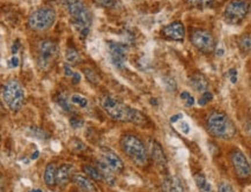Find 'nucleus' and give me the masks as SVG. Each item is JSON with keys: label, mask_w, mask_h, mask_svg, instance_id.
<instances>
[{"label": "nucleus", "mask_w": 251, "mask_h": 192, "mask_svg": "<svg viewBox=\"0 0 251 192\" xmlns=\"http://www.w3.org/2000/svg\"><path fill=\"white\" fill-rule=\"evenodd\" d=\"M101 108L109 117L121 123H132L137 125H146L149 118L138 109L125 104L114 95H103L100 101Z\"/></svg>", "instance_id": "f257e3e1"}, {"label": "nucleus", "mask_w": 251, "mask_h": 192, "mask_svg": "<svg viewBox=\"0 0 251 192\" xmlns=\"http://www.w3.org/2000/svg\"><path fill=\"white\" fill-rule=\"evenodd\" d=\"M62 4L66 8L71 24L78 31L79 36L86 38L91 33L93 24L91 9L87 7L83 0H62Z\"/></svg>", "instance_id": "f03ea898"}, {"label": "nucleus", "mask_w": 251, "mask_h": 192, "mask_svg": "<svg viewBox=\"0 0 251 192\" xmlns=\"http://www.w3.org/2000/svg\"><path fill=\"white\" fill-rule=\"evenodd\" d=\"M206 129L211 136L218 139L229 140L236 134V126L225 113L221 111H212L206 118Z\"/></svg>", "instance_id": "7ed1b4c3"}, {"label": "nucleus", "mask_w": 251, "mask_h": 192, "mask_svg": "<svg viewBox=\"0 0 251 192\" xmlns=\"http://www.w3.org/2000/svg\"><path fill=\"white\" fill-rule=\"evenodd\" d=\"M121 148L124 154L138 167H146L149 165V153L146 146L136 134H123L121 138Z\"/></svg>", "instance_id": "20e7f679"}, {"label": "nucleus", "mask_w": 251, "mask_h": 192, "mask_svg": "<svg viewBox=\"0 0 251 192\" xmlns=\"http://www.w3.org/2000/svg\"><path fill=\"white\" fill-rule=\"evenodd\" d=\"M1 96L5 104L13 113H18L25 105V89L18 80H9V81L2 85Z\"/></svg>", "instance_id": "39448f33"}, {"label": "nucleus", "mask_w": 251, "mask_h": 192, "mask_svg": "<svg viewBox=\"0 0 251 192\" xmlns=\"http://www.w3.org/2000/svg\"><path fill=\"white\" fill-rule=\"evenodd\" d=\"M59 56V47L52 40H43L37 47V66L41 71L48 72L56 64Z\"/></svg>", "instance_id": "423d86ee"}, {"label": "nucleus", "mask_w": 251, "mask_h": 192, "mask_svg": "<svg viewBox=\"0 0 251 192\" xmlns=\"http://www.w3.org/2000/svg\"><path fill=\"white\" fill-rule=\"evenodd\" d=\"M57 20L56 11L51 7H40L28 18V25L31 30L46 31L50 29Z\"/></svg>", "instance_id": "0eeeda50"}, {"label": "nucleus", "mask_w": 251, "mask_h": 192, "mask_svg": "<svg viewBox=\"0 0 251 192\" xmlns=\"http://www.w3.org/2000/svg\"><path fill=\"white\" fill-rule=\"evenodd\" d=\"M251 11L250 0H231L224 11V19L229 24H240Z\"/></svg>", "instance_id": "6e6552de"}, {"label": "nucleus", "mask_w": 251, "mask_h": 192, "mask_svg": "<svg viewBox=\"0 0 251 192\" xmlns=\"http://www.w3.org/2000/svg\"><path fill=\"white\" fill-rule=\"evenodd\" d=\"M190 41L192 46L202 53H211L215 50V40L207 30L195 29L190 35Z\"/></svg>", "instance_id": "1a4fd4ad"}, {"label": "nucleus", "mask_w": 251, "mask_h": 192, "mask_svg": "<svg viewBox=\"0 0 251 192\" xmlns=\"http://www.w3.org/2000/svg\"><path fill=\"white\" fill-rule=\"evenodd\" d=\"M108 54L112 65L116 69L123 70L127 60V47L124 43L109 41L107 43Z\"/></svg>", "instance_id": "9d476101"}, {"label": "nucleus", "mask_w": 251, "mask_h": 192, "mask_svg": "<svg viewBox=\"0 0 251 192\" xmlns=\"http://www.w3.org/2000/svg\"><path fill=\"white\" fill-rule=\"evenodd\" d=\"M230 161L235 174L241 180H247L251 175V166L242 150L234 149L230 154Z\"/></svg>", "instance_id": "9b49d317"}, {"label": "nucleus", "mask_w": 251, "mask_h": 192, "mask_svg": "<svg viewBox=\"0 0 251 192\" xmlns=\"http://www.w3.org/2000/svg\"><path fill=\"white\" fill-rule=\"evenodd\" d=\"M100 154H101V160L107 163L116 174H122L124 171L125 166L123 160L111 148H109V147H101L100 148Z\"/></svg>", "instance_id": "f8f14e48"}, {"label": "nucleus", "mask_w": 251, "mask_h": 192, "mask_svg": "<svg viewBox=\"0 0 251 192\" xmlns=\"http://www.w3.org/2000/svg\"><path fill=\"white\" fill-rule=\"evenodd\" d=\"M161 35L163 38L174 42H183L185 38V27L182 22L175 21L165 25L161 30Z\"/></svg>", "instance_id": "ddd939ff"}, {"label": "nucleus", "mask_w": 251, "mask_h": 192, "mask_svg": "<svg viewBox=\"0 0 251 192\" xmlns=\"http://www.w3.org/2000/svg\"><path fill=\"white\" fill-rule=\"evenodd\" d=\"M151 155H152L153 161L155 162L157 168L161 170H166L167 166H168V160H167L162 146L156 140H151Z\"/></svg>", "instance_id": "4468645a"}, {"label": "nucleus", "mask_w": 251, "mask_h": 192, "mask_svg": "<svg viewBox=\"0 0 251 192\" xmlns=\"http://www.w3.org/2000/svg\"><path fill=\"white\" fill-rule=\"evenodd\" d=\"M72 182L78 187L79 190L82 192H98L94 182L88 176L81 174H75L72 177Z\"/></svg>", "instance_id": "2eb2a0df"}, {"label": "nucleus", "mask_w": 251, "mask_h": 192, "mask_svg": "<svg viewBox=\"0 0 251 192\" xmlns=\"http://www.w3.org/2000/svg\"><path fill=\"white\" fill-rule=\"evenodd\" d=\"M73 166L69 165V163H64V165L58 167L57 171V183L59 187H65L72 181L73 177Z\"/></svg>", "instance_id": "dca6fc26"}, {"label": "nucleus", "mask_w": 251, "mask_h": 192, "mask_svg": "<svg viewBox=\"0 0 251 192\" xmlns=\"http://www.w3.org/2000/svg\"><path fill=\"white\" fill-rule=\"evenodd\" d=\"M162 192H185V189L177 176H168L162 182Z\"/></svg>", "instance_id": "f3484780"}, {"label": "nucleus", "mask_w": 251, "mask_h": 192, "mask_svg": "<svg viewBox=\"0 0 251 192\" xmlns=\"http://www.w3.org/2000/svg\"><path fill=\"white\" fill-rule=\"evenodd\" d=\"M57 171L58 168L54 162H50L48 163L46 170H44V183L48 188L53 189L56 188L58 183H57Z\"/></svg>", "instance_id": "a211bd4d"}, {"label": "nucleus", "mask_w": 251, "mask_h": 192, "mask_svg": "<svg viewBox=\"0 0 251 192\" xmlns=\"http://www.w3.org/2000/svg\"><path fill=\"white\" fill-rule=\"evenodd\" d=\"M96 166H98L100 171H101V174L103 176V181H104L105 183H108L109 185H114L116 182V172L101 159L98 160Z\"/></svg>", "instance_id": "6ab92c4d"}, {"label": "nucleus", "mask_w": 251, "mask_h": 192, "mask_svg": "<svg viewBox=\"0 0 251 192\" xmlns=\"http://www.w3.org/2000/svg\"><path fill=\"white\" fill-rule=\"evenodd\" d=\"M190 85L192 86V88H194L195 91H197L199 93L207 92L208 87H210L207 79H206L201 73H195V74L190 78Z\"/></svg>", "instance_id": "aec40b11"}, {"label": "nucleus", "mask_w": 251, "mask_h": 192, "mask_svg": "<svg viewBox=\"0 0 251 192\" xmlns=\"http://www.w3.org/2000/svg\"><path fill=\"white\" fill-rule=\"evenodd\" d=\"M195 181L199 192H213L212 185L210 184V182L207 181V178H206V176L202 174V172H198V174L195 175Z\"/></svg>", "instance_id": "412c9836"}, {"label": "nucleus", "mask_w": 251, "mask_h": 192, "mask_svg": "<svg viewBox=\"0 0 251 192\" xmlns=\"http://www.w3.org/2000/svg\"><path fill=\"white\" fill-rule=\"evenodd\" d=\"M65 59L69 65H78L81 63V54L75 47H67L65 52Z\"/></svg>", "instance_id": "4be33fe9"}, {"label": "nucleus", "mask_w": 251, "mask_h": 192, "mask_svg": "<svg viewBox=\"0 0 251 192\" xmlns=\"http://www.w3.org/2000/svg\"><path fill=\"white\" fill-rule=\"evenodd\" d=\"M57 103L59 104V107L62 108L65 113H69V114L75 113V109H73V105H72L73 103L72 101H71V97H69L66 94H64V93L58 95Z\"/></svg>", "instance_id": "5701e85b"}, {"label": "nucleus", "mask_w": 251, "mask_h": 192, "mask_svg": "<svg viewBox=\"0 0 251 192\" xmlns=\"http://www.w3.org/2000/svg\"><path fill=\"white\" fill-rule=\"evenodd\" d=\"M83 171H85V174L88 176L91 180L103 182V176L101 174V171H100V169L98 168V166L85 165L83 166Z\"/></svg>", "instance_id": "b1692460"}, {"label": "nucleus", "mask_w": 251, "mask_h": 192, "mask_svg": "<svg viewBox=\"0 0 251 192\" xmlns=\"http://www.w3.org/2000/svg\"><path fill=\"white\" fill-rule=\"evenodd\" d=\"M219 0H186V2L191 6V7L195 8H211L213 6L217 5Z\"/></svg>", "instance_id": "393cba45"}, {"label": "nucleus", "mask_w": 251, "mask_h": 192, "mask_svg": "<svg viewBox=\"0 0 251 192\" xmlns=\"http://www.w3.org/2000/svg\"><path fill=\"white\" fill-rule=\"evenodd\" d=\"M237 44L243 53L251 52V34L242 35L237 41Z\"/></svg>", "instance_id": "a878e982"}, {"label": "nucleus", "mask_w": 251, "mask_h": 192, "mask_svg": "<svg viewBox=\"0 0 251 192\" xmlns=\"http://www.w3.org/2000/svg\"><path fill=\"white\" fill-rule=\"evenodd\" d=\"M93 2L98 6V7L105 8V9H112L118 6V0H93Z\"/></svg>", "instance_id": "bb28decb"}, {"label": "nucleus", "mask_w": 251, "mask_h": 192, "mask_svg": "<svg viewBox=\"0 0 251 192\" xmlns=\"http://www.w3.org/2000/svg\"><path fill=\"white\" fill-rule=\"evenodd\" d=\"M83 74H85L86 79L93 85H98L100 82L98 73H96L93 69H91V67H86V69H83Z\"/></svg>", "instance_id": "cd10ccee"}, {"label": "nucleus", "mask_w": 251, "mask_h": 192, "mask_svg": "<svg viewBox=\"0 0 251 192\" xmlns=\"http://www.w3.org/2000/svg\"><path fill=\"white\" fill-rule=\"evenodd\" d=\"M71 101L75 105H78L80 108H87L88 107V100L85 97V96L79 95V94H73L71 96Z\"/></svg>", "instance_id": "c85d7f7f"}, {"label": "nucleus", "mask_w": 251, "mask_h": 192, "mask_svg": "<svg viewBox=\"0 0 251 192\" xmlns=\"http://www.w3.org/2000/svg\"><path fill=\"white\" fill-rule=\"evenodd\" d=\"M70 146L71 148L73 150H75V152H82L83 149H86V145L83 144L81 140L78 139V138H72L70 140Z\"/></svg>", "instance_id": "c756f323"}, {"label": "nucleus", "mask_w": 251, "mask_h": 192, "mask_svg": "<svg viewBox=\"0 0 251 192\" xmlns=\"http://www.w3.org/2000/svg\"><path fill=\"white\" fill-rule=\"evenodd\" d=\"M212 100H213V94H212V93H210V92H205V93H202L201 98H199L198 104L201 105V107H204V105L210 103Z\"/></svg>", "instance_id": "7c9ffc66"}, {"label": "nucleus", "mask_w": 251, "mask_h": 192, "mask_svg": "<svg viewBox=\"0 0 251 192\" xmlns=\"http://www.w3.org/2000/svg\"><path fill=\"white\" fill-rule=\"evenodd\" d=\"M70 125L73 127V129H80L83 125V120L78 116H72L70 118Z\"/></svg>", "instance_id": "2f4dec72"}, {"label": "nucleus", "mask_w": 251, "mask_h": 192, "mask_svg": "<svg viewBox=\"0 0 251 192\" xmlns=\"http://www.w3.org/2000/svg\"><path fill=\"white\" fill-rule=\"evenodd\" d=\"M218 192H235L233 187L227 182H221L218 187Z\"/></svg>", "instance_id": "473e14b6"}, {"label": "nucleus", "mask_w": 251, "mask_h": 192, "mask_svg": "<svg viewBox=\"0 0 251 192\" xmlns=\"http://www.w3.org/2000/svg\"><path fill=\"white\" fill-rule=\"evenodd\" d=\"M165 85L166 88L168 89L169 92H175L176 91V82L173 78H165Z\"/></svg>", "instance_id": "72a5a7b5"}, {"label": "nucleus", "mask_w": 251, "mask_h": 192, "mask_svg": "<svg viewBox=\"0 0 251 192\" xmlns=\"http://www.w3.org/2000/svg\"><path fill=\"white\" fill-rule=\"evenodd\" d=\"M30 130L33 131L34 136H36V137H38V138H41V139H47L48 137H49V136H48V133H46V132H44V131H42L40 129H37V127H31Z\"/></svg>", "instance_id": "f704fd0d"}, {"label": "nucleus", "mask_w": 251, "mask_h": 192, "mask_svg": "<svg viewBox=\"0 0 251 192\" xmlns=\"http://www.w3.org/2000/svg\"><path fill=\"white\" fill-rule=\"evenodd\" d=\"M8 65L11 69H17V67L20 65V59H19L18 57L14 54V56H13L12 58L8 60Z\"/></svg>", "instance_id": "c9c22d12"}, {"label": "nucleus", "mask_w": 251, "mask_h": 192, "mask_svg": "<svg viewBox=\"0 0 251 192\" xmlns=\"http://www.w3.org/2000/svg\"><path fill=\"white\" fill-rule=\"evenodd\" d=\"M228 74H229V79H230L231 84H236V82H237V71H236V70H235V69L229 70Z\"/></svg>", "instance_id": "e433bc0d"}, {"label": "nucleus", "mask_w": 251, "mask_h": 192, "mask_svg": "<svg viewBox=\"0 0 251 192\" xmlns=\"http://www.w3.org/2000/svg\"><path fill=\"white\" fill-rule=\"evenodd\" d=\"M64 72H65V75L69 76V78L72 79V76L75 75V72L72 71V69H71V65H69V64H66L65 66H64Z\"/></svg>", "instance_id": "4c0bfd02"}, {"label": "nucleus", "mask_w": 251, "mask_h": 192, "mask_svg": "<svg viewBox=\"0 0 251 192\" xmlns=\"http://www.w3.org/2000/svg\"><path fill=\"white\" fill-rule=\"evenodd\" d=\"M179 129H181L182 133H184V134H189V132H190V126L186 121H182L181 125H179Z\"/></svg>", "instance_id": "58836bf2"}, {"label": "nucleus", "mask_w": 251, "mask_h": 192, "mask_svg": "<svg viewBox=\"0 0 251 192\" xmlns=\"http://www.w3.org/2000/svg\"><path fill=\"white\" fill-rule=\"evenodd\" d=\"M71 80H72L73 84H75V85H78L79 82L81 81V75H80L78 72H75V75L72 76V79H71Z\"/></svg>", "instance_id": "ea45409f"}, {"label": "nucleus", "mask_w": 251, "mask_h": 192, "mask_svg": "<svg viewBox=\"0 0 251 192\" xmlns=\"http://www.w3.org/2000/svg\"><path fill=\"white\" fill-rule=\"evenodd\" d=\"M195 104V98H194V96H191L190 95L189 97H188V100L185 101V105L186 107H192V105Z\"/></svg>", "instance_id": "a19ab883"}, {"label": "nucleus", "mask_w": 251, "mask_h": 192, "mask_svg": "<svg viewBox=\"0 0 251 192\" xmlns=\"http://www.w3.org/2000/svg\"><path fill=\"white\" fill-rule=\"evenodd\" d=\"M19 47H20V42H19V41H17V42L13 44V47H12V53L13 54H15V53L18 52Z\"/></svg>", "instance_id": "79ce46f5"}, {"label": "nucleus", "mask_w": 251, "mask_h": 192, "mask_svg": "<svg viewBox=\"0 0 251 192\" xmlns=\"http://www.w3.org/2000/svg\"><path fill=\"white\" fill-rule=\"evenodd\" d=\"M182 117H183L182 114H177V115H175V116H173L172 118H170V121H172V123H176V121L181 120Z\"/></svg>", "instance_id": "37998d69"}, {"label": "nucleus", "mask_w": 251, "mask_h": 192, "mask_svg": "<svg viewBox=\"0 0 251 192\" xmlns=\"http://www.w3.org/2000/svg\"><path fill=\"white\" fill-rule=\"evenodd\" d=\"M190 95H191V94H190V93L189 92H183L182 93V94H181V98H182V100H184V101H186V100H188V97H189V96Z\"/></svg>", "instance_id": "c03bdc74"}, {"label": "nucleus", "mask_w": 251, "mask_h": 192, "mask_svg": "<svg viewBox=\"0 0 251 192\" xmlns=\"http://www.w3.org/2000/svg\"><path fill=\"white\" fill-rule=\"evenodd\" d=\"M38 155H40V152H38V150H35V153H33V155H31V160H36L38 158Z\"/></svg>", "instance_id": "a18cd8bd"}, {"label": "nucleus", "mask_w": 251, "mask_h": 192, "mask_svg": "<svg viewBox=\"0 0 251 192\" xmlns=\"http://www.w3.org/2000/svg\"><path fill=\"white\" fill-rule=\"evenodd\" d=\"M217 54H218V56H223V54H224V50H223V49H219V50L217 51Z\"/></svg>", "instance_id": "49530a36"}, {"label": "nucleus", "mask_w": 251, "mask_h": 192, "mask_svg": "<svg viewBox=\"0 0 251 192\" xmlns=\"http://www.w3.org/2000/svg\"><path fill=\"white\" fill-rule=\"evenodd\" d=\"M151 104H157V101L155 100V98H151Z\"/></svg>", "instance_id": "de8ad7c7"}, {"label": "nucleus", "mask_w": 251, "mask_h": 192, "mask_svg": "<svg viewBox=\"0 0 251 192\" xmlns=\"http://www.w3.org/2000/svg\"><path fill=\"white\" fill-rule=\"evenodd\" d=\"M30 192H42L40 189H34V190H31Z\"/></svg>", "instance_id": "09e8293b"}, {"label": "nucleus", "mask_w": 251, "mask_h": 192, "mask_svg": "<svg viewBox=\"0 0 251 192\" xmlns=\"http://www.w3.org/2000/svg\"><path fill=\"white\" fill-rule=\"evenodd\" d=\"M75 192H82L81 190H78V191H75Z\"/></svg>", "instance_id": "8fccbe9b"}, {"label": "nucleus", "mask_w": 251, "mask_h": 192, "mask_svg": "<svg viewBox=\"0 0 251 192\" xmlns=\"http://www.w3.org/2000/svg\"><path fill=\"white\" fill-rule=\"evenodd\" d=\"M250 166H251V160H250Z\"/></svg>", "instance_id": "3c124183"}]
</instances>
